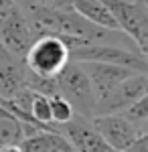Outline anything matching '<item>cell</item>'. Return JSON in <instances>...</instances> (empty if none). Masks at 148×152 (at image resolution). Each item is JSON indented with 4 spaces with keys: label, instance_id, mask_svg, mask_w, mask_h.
<instances>
[{
    "label": "cell",
    "instance_id": "cell-15",
    "mask_svg": "<svg viewBox=\"0 0 148 152\" xmlns=\"http://www.w3.org/2000/svg\"><path fill=\"white\" fill-rule=\"evenodd\" d=\"M34 4L43 6V8H51V10H63V8H71V0H33Z\"/></svg>",
    "mask_w": 148,
    "mask_h": 152
},
{
    "label": "cell",
    "instance_id": "cell-5",
    "mask_svg": "<svg viewBox=\"0 0 148 152\" xmlns=\"http://www.w3.org/2000/svg\"><path fill=\"white\" fill-rule=\"evenodd\" d=\"M148 94V73H134L128 79L114 87L103 99L95 102L93 116H106V114H122L132 104H136L140 97Z\"/></svg>",
    "mask_w": 148,
    "mask_h": 152
},
{
    "label": "cell",
    "instance_id": "cell-9",
    "mask_svg": "<svg viewBox=\"0 0 148 152\" xmlns=\"http://www.w3.org/2000/svg\"><path fill=\"white\" fill-rule=\"evenodd\" d=\"M26 87V65L21 59H8L0 63V99H10Z\"/></svg>",
    "mask_w": 148,
    "mask_h": 152
},
{
    "label": "cell",
    "instance_id": "cell-13",
    "mask_svg": "<svg viewBox=\"0 0 148 152\" xmlns=\"http://www.w3.org/2000/svg\"><path fill=\"white\" fill-rule=\"evenodd\" d=\"M31 116L37 124L41 126H51V105H49V97L41 94L33 95V104H31ZM55 126V124H53Z\"/></svg>",
    "mask_w": 148,
    "mask_h": 152
},
{
    "label": "cell",
    "instance_id": "cell-11",
    "mask_svg": "<svg viewBox=\"0 0 148 152\" xmlns=\"http://www.w3.org/2000/svg\"><path fill=\"white\" fill-rule=\"evenodd\" d=\"M23 140V122H18L12 114H8L0 105V148L10 146V144H21Z\"/></svg>",
    "mask_w": 148,
    "mask_h": 152
},
{
    "label": "cell",
    "instance_id": "cell-1",
    "mask_svg": "<svg viewBox=\"0 0 148 152\" xmlns=\"http://www.w3.org/2000/svg\"><path fill=\"white\" fill-rule=\"evenodd\" d=\"M136 51L148 61V0H102Z\"/></svg>",
    "mask_w": 148,
    "mask_h": 152
},
{
    "label": "cell",
    "instance_id": "cell-6",
    "mask_svg": "<svg viewBox=\"0 0 148 152\" xmlns=\"http://www.w3.org/2000/svg\"><path fill=\"white\" fill-rule=\"evenodd\" d=\"M89 122H91V126H93V130L118 152H128L130 146L140 136L138 126L132 124L124 114L93 116V118H89Z\"/></svg>",
    "mask_w": 148,
    "mask_h": 152
},
{
    "label": "cell",
    "instance_id": "cell-4",
    "mask_svg": "<svg viewBox=\"0 0 148 152\" xmlns=\"http://www.w3.org/2000/svg\"><path fill=\"white\" fill-rule=\"evenodd\" d=\"M69 61L75 63H108V65H120L128 67L138 73H148V61L138 51L124 49L120 45H108V43H91L69 51Z\"/></svg>",
    "mask_w": 148,
    "mask_h": 152
},
{
    "label": "cell",
    "instance_id": "cell-17",
    "mask_svg": "<svg viewBox=\"0 0 148 152\" xmlns=\"http://www.w3.org/2000/svg\"><path fill=\"white\" fill-rule=\"evenodd\" d=\"M8 59H14V57L6 51V47H4V45H2V41H0V63H2V61H8Z\"/></svg>",
    "mask_w": 148,
    "mask_h": 152
},
{
    "label": "cell",
    "instance_id": "cell-10",
    "mask_svg": "<svg viewBox=\"0 0 148 152\" xmlns=\"http://www.w3.org/2000/svg\"><path fill=\"white\" fill-rule=\"evenodd\" d=\"M23 152H75L69 140L59 132H41L21 142Z\"/></svg>",
    "mask_w": 148,
    "mask_h": 152
},
{
    "label": "cell",
    "instance_id": "cell-7",
    "mask_svg": "<svg viewBox=\"0 0 148 152\" xmlns=\"http://www.w3.org/2000/svg\"><path fill=\"white\" fill-rule=\"evenodd\" d=\"M59 130L75 152H118L93 130L87 118H73L71 122L59 126Z\"/></svg>",
    "mask_w": 148,
    "mask_h": 152
},
{
    "label": "cell",
    "instance_id": "cell-16",
    "mask_svg": "<svg viewBox=\"0 0 148 152\" xmlns=\"http://www.w3.org/2000/svg\"><path fill=\"white\" fill-rule=\"evenodd\" d=\"M128 152H148V130L146 132H140V136H138L136 142L130 146Z\"/></svg>",
    "mask_w": 148,
    "mask_h": 152
},
{
    "label": "cell",
    "instance_id": "cell-14",
    "mask_svg": "<svg viewBox=\"0 0 148 152\" xmlns=\"http://www.w3.org/2000/svg\"><path fill=\"white\" fill-rule=\"evenodd\" d=\"M122 114H124L132 124H136V126L142 122V120H146L148 118V94L144 95V97H140L136 104H132L128 110H124Z\"/></svg>",
    "mask_w": 148,
    "mask_h": 152
},
{
    "label": "cell",
    "instance_id": "cell-2",
    "mask_svg": "<svg viewBox=\"0 0 148 152\" xmlns=\"http://www.w3.org/2000/svg\"><path fill=\"white\" fill-rule=\"evenodd\" d=\"M57 79V89L59 95H63L67 99L75 116L79 118H93V110H95V94L89 83V77L85 75V71L79 63L69 61L63 69L59 71Z\"/></svg>",
    "mask_w": 148,
    "mask_h": 152
},
{
    "label": "cell",
    "instance_id": "cell-8",
    "mask_svg": "<svg viewBox=\"0 0 148 152\" xmlns=\"http://www.w3.org/2000/svg\"><path fill=\"white\" fill-rule=\"evenodd\" d=\"M85 75L89 77V83L95 94V102L103 99L114 87L128 79L130 75H134L138 71H132L128 67H120V65H108V63H79Z\"/></svg>",
    "mask_w": 148,
    "mask_h": 152
},
{
    "label": "cell",
    "instance_id": "cell-3",
    "mask_svg": "<svg viewBox=\"0 0 148 152\" xmlns=\"http://www.w3.org/2000/svg\"><path fill=\"white\" fill-rule=\"evenodd\" d=\"M26 69L41 77H57L59 71L69 63V49L57 35H43L24 55Z\"/></svg>",
    "mask_w": 148,
    "mask_h": 152
},
{
    "label": "cell",
    "instance_id": "cell-18",
    "mask_svg": "<svg viewBox=\"0 0 148 152\" xmlns=\"http://www.w3.org/2000/svg\"><path fill=\"white\" fill-rule=\"evenodd\" d=\"M0 152H23L21 144H10V146H2Z\"/></svg>",
    "mask_w": 148,
    "mask_h": 152
},
{
    "label": "cell",
    "instance_id": "cell-12",
    "mask_svg": "<svg viewBox=\"0 0 148 152\" xmlns=\"http://www.w3.org/2000/svg\"><path fill=\"white\" fill-rule=\"evenodd\" d=\"M49 105H51V122L55 126H63V124H67V122H71L75 118V112H73L71 104L63 95H59V94L51 95L49 97Z\"/></svg>",
    "mask_w": 148,
    "mask_h": 152
}]
</instances>
